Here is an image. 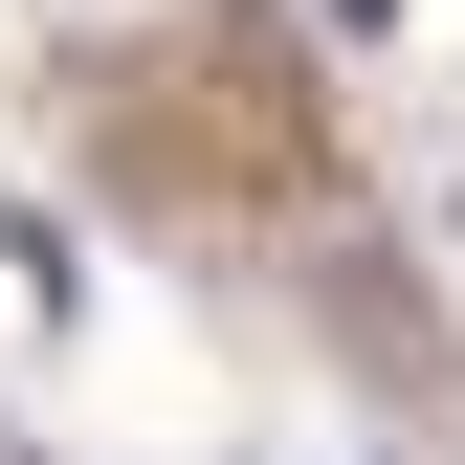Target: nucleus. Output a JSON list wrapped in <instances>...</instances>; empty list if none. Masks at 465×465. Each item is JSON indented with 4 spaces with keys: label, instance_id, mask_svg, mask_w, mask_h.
Masks as SVG:
<instances>
[{
    "label": "nucleus",
    "instance_id": "1",
    "mask_svg": "<svg viewBox=\"0 0 465 465\" xmlns=\"http://www.w3.org/2000/svg\"><path fill=\"white\" fill-rule=\"evenodd\" d=\"M311 23H399V0H311Z\"/></svg>",
    "mask_w": 465,
    "mask_h": 465
}]
</instances>
